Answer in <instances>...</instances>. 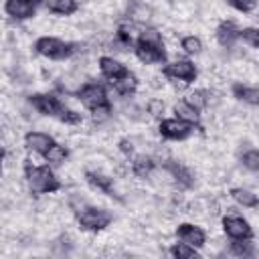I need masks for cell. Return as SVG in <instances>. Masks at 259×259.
Masks as SVG:
<instances>
[{"mask_svg": "<svg viewBox=\"0 0 259 259\" xmlns=\"http://www.w3.org/2000/svg\"><path fill=\"white\" fill-rule=\"evenodd\" d=\"M30 105L42 113V115H51V117H59L61 121L65 123H79L81 121V115L73 109H67L55 95H49V93H34L28 97Z\"/></svg>", "mask_w": 259, "mask_h": 259, "instance_id": "obj_1", "label": "cell"}, {"mask_svg": "<svg viewBox=\"0 0 259 259\" xmlns=\"http://www.w3.org/2000/svg\"><path fill=\"white\" fill-rule=\"evenodd\" d=\"M136 57L142 63H160L166 61V49L162 34L156 28H146L136 42Z\"/></svg>", "mask_w": 259, "mask_h": 259, "instance_id": "obj_2", "label": "cell"}, {"mask_svg": "<svg viewBox=\"0 0 259 259\" xmlns=\"http://www.w3.org/2000/svg\"><path fill=\"white\" fill-rule=\"evenodd\" d=\"M24 176H26L28 186H30L32 192L47 194V192H55V190L61 188L59 178L53 174V170L49 166H32L26 160V164H24Z\"/></svg>", "mask_w": 259, "mask_h": 259, "instance_id": "obj_3", "label": "cell"}, {"mask_svg": "<svg viewBox=\"0 0 259 259\" xmlns=\"http://www.w3.org/2000/svg\"><path fill=\"white\" fill-rule=\"evenodd\" d=\"M77 47H79V45H75V42H65V40L55 38V36H40V38L36 40V45H34L36 53H40V55H45V57H49V59H57V61L71 57V55L77 51Z\"/></svg>", "mask_w": 259, "mask_h": 259, "instance_id": "obj_4", "label": "cell"}, {"mask_svg": "<svg viewBox=\"0 0 259 259\" xmlns=\"http://www.w3.org/2000/svg\"><path fill=\"white\" fill-rule=\"evenodd\" d=\"M111 212L103 210V208H95V206H87L81 212H77V221L81 225V229L85 231H101L111 223Z\"/></svg>", "mask_w": 259, "mask_h": 259, "instance_id": "obj_5", "label": "cell"}, {"mask_svg": "<svg viewBox=\"0 0 259 259\" xmlns=\"http://www.w3.org/2000/svg\"><path fill=\"white\" fill-rule=\"evenodd\" d=\"M164 75L174 79V81H182V83H192L196 79V67L192 61L188 59H180V61H174L170 65L164 67Z\"/></svg>", "mask_w": 259, "mask_h": 259, "instance_id": "obj_6", "label": "cell"}, {"mask_svg": "<svg viewBox=\"0 0 259 259\" xmlns=\"http://www.w3.org/2000/svg\"><path fill=\"white\" fill-rule=\"evenodd\" d=\"M79 99H81V103L87 109H95L99 105H107L109 103L107 101V93H105L103 85H99V83H87V85H83L81 91H79Z\"/></svg>", "mask_w": 259, "mask_h": 259, "instance_id": "obj_7", "label": "cell"}, {"mask_svg": "<svg viewBox=\"0 0 259 259\" xmlns=\"http://www.w3.org/2000/svg\"><path fill=\"white\" fill-rule=\"evenodd\" d=\"M194 125L188 123V121H182V119H164L160 123V134L166 138V140H184L192 134Z\"/></svg>", "mask_w": 259, "mask_h": 259, "instance_id": "obj_8", "label": "cell"}, {"mask_svg": "<svg viewBox=\"0 0 259 259\" xmlns=\"http://www.w3.org/2000/svg\"><path fill=\"white\" fill-rule=\"evenodd\" d=\"M223 229L231 239H251L253 237V229L249 227V223L237 214H227L223 219Z\"/></svg>", "mask_w": 259, "mask_h": 259, "instance_id": "obj_9", "label": "cell"}, {"mask_svg": "<svg viewBox=\"0 0 259 259\" xmlns=\"http://www.w3.org/2000/svg\"><path fill=\"white\" fill-rule=\"evenodd\" d=\"M176 237H178V241L188 243V245H192V247H196V249L202 247L204 241H206L204 231H202L200 227H196V225H190V223H182V225H178V229H176Z\"/></svg>", "mask_w": 259, "mask_h": 259, "instance_id": "obj_10", "label": "cell"}, {"mask_svg": "<svg viewBox=\"0 0 259 259\" xmlns=\"http://www.w3.org/2000/svg\"><path fill=\"white\" fill-rule=\"evenodd\" d=\"M4 10L8 16L16 18V20H26V18H32L36 8H34V2L32 0H6L4 4Z\"/></svg>", "mask_w": 259, "mask_h": 259, "instance_id": "obj_11", "label": "cell"}, {"mask_svg": "<svg viewBox=\"0 0 259 259\" xmlns=\"http://www.w3.org/2000/svg\"><path fill=\"white\" fill-rule=\"evenodd\" d=\"M99 69H101L103 77H107L111 83H115V81H119V79H123V77L130 75V71L125 69V65H121L113 57H101L99 59Z\"/></svg>", "mask_w": 259, "mask_h": 259, "instance_id": "obj_12", "label": "cell"}, {"mask_svg": "<svg viewBox=\"0 0 259 259\" xmlns=\"http://www.w3.org/2000/svg\"><path fill=\"white\" fill-rule=\"evenodd\" d=\"M164 168L172 174V178L176 180L178 186H182V188H190V186L194 184V176H192V172H190L186 166H182L180 162H176V160H166V162H164Z\"/></svg>", "mask_w": 259, "mask_h": 259, "instance_id": "obj_13", "label": "cell"}, {"mask_svg": "<svg viewBox=\"0 0 259 259\" xmlns=\"http://www.w3.org/2000/svg\"><path fill=\"white\" fill-rule=\"evenodd\" d=\"M24 144H26L28 150L38 152V154H45V152L55 144V140H53L49 134H42V132H28V134L24 136Z\"/></svg>", "mask_w": 259, "mask_h": 259, "instance_id": "obj_14", "label": "cell"}, {"mask_svg": "<svg viewBox=\"0 0 259 259\" xmlns=\"http://www.w3.org/2000/svg\"><path fill=\"white\" fill-rule=\"evenodd\" d=\"M85 178H87V182H89L91 186L99 188V190L105 192L107 196H111V198H115V200H121V196L115 192V186H113V180H111V178H107V176H103V174H97V172H85Z\"/></svg>", "mask_w": 259, "mask_h": 259, "instance_id": "obj_15", "label": "cell"}, {"mask_svg": "<svg viewBox=\"0 0 259 259\" xmlns=\"http://www.w3.org/2000/svg\"><path fill=\"white\" fill-rule=\"evenodd\" d=\"M239 34H241V30L237 28V24L233 20H223L219 24V28H217V40L223 47H227V49L235 45V40L239 38Z\"/></svg>", "mask_w": 259, "mask_h": 259, "instance_id": "obj_16", "label": "cell"}, {"mask_svg": "<svg viewBox=\"0 0 259 259\" xmlns=\"http://www.w3.org/2000/svg\"><path fill=\"white\" fill-rule=\"evenodd\" d=\"M127 18L134 22H148L152 18V8L140 0H134L127 6Z\"/></svg>", "mask_w": 259, "mask_h": 259, "instance_id": "obj_17", "label": "cell"}, {"mask_svg": "<svg viewBox=\"0 0 259 259\" xmlns=\"http://www.w3.org/2000/svg\"><path fill=\"white\" fill-rule=\"evenodd\" d=\"M233 95L245 103H251V105H259V89L255 87H249V85H243V83H235L231 87Z\"/></svg>", "mask_w": 259, "mask_h": 259, "instance_id": "obj_18", "label": "cell"}, {"mask_svg": "<svg viewBox=\"0 0 259 259\" xmlns=\"http://www.w3.org/2000/svg\"><path fill=\"white\" fill-rule=\"evenodd\" d=\"M154 168H156V162H154L150 156H136L134 162H132V170H134V174L140 176V178L150 176V174L154 172Z\"/></svg>", "mask_w": 259, "mask_h": 259, "instance_id": "obj_19", "label": "cell"}, {"mask_svg": "<svg viewBox=\"0 0 259 259\" xmlns=\"http://www.w3.org/2000/svg\"><path fill=\"white\" fill-rule=\"evenodd\" d=\"M174 113H176L178 119L188 121V123H192V125H198V111H196L192 105H188L186 99H184V101H178V103L174 105Z\"/></svg>", "mask_w": 259, "mask_h": 259, "instance_id": "obj_20", "label": "cell"}, {"mask_svg": "<svg viewBox=\"0 0 259 259\" xmlns=\"http://www.w3.org/2000/svg\"><path fill=\"white\" fill-rule=\"evenodd\" d=\"M231 196H233L235 202H239V204H243V206H249V208L259 206V198H257L253 192L245 190V188H233V190H231Z\"/></svg>", "mask_w": 259, "mask_h": 259, "instance_id": "obj_21", "label": "cell"}, {"mask_svg": "<svg viewBox=\"0 0 259 259\" xmlns=\"http://www.w3.org/2000/svg\"><path fill=\"white\" fill-rule=\"evenodd\" d=\"M45 160L49 162V164H53V166H59V164H63L65 160H67V156H69V152H67V148L65 146H59V144H53L45 154Z\"/></svg>", "mask_w": 259, "mask_h": 259, "instance_id": "obj_22", "label": "cell"}, {"mask_svg": "<svg viewBox=\"0 0 259 259\" xmlns=\"http://www.w3.org/2000/svg\"><path fill=\"white\" fill-rule=\"evenodd\" d=\"M231 253L237 255V257H253L255 255V245L249 239H233Z\"/></svg>", "mask_w": 259, "mask_h": 259, "instance_id": "obj_23", "label": "cell"}, {"mask_svg": "<svg viewBox=\"0 0 259 259\" xmlns=\"http://www.w3.org/2000/svg\"><path fill=\"white\" fill-rule=\"evenodd\" d=\"M77 8H79L77 0H51L49 2V10L55 14H63V16L73 14Z\"/></svg>", "mask_w": 259, "mask_h": 259, "instance_id": "obj_24", "label": "cell"}, {"mask_svg": "<svg viewBox=\"0 0 259 259\" xmlns=\"http://www.w3.org/2000/svg\"><path fill=\"white\" fill-rule=\"evenodd\" d=\"M170 255L174 257V259H196L198 257V253H196V247H192V245H188V243H176V245H172L170 247Z\"/></svg>", "mask_w": 259, "mask_h": 259, "instance_id": "obj_25", "label": "cell"}, {"mask_svg": "<svg viewBox=\"0 0 259 259\" xmlns=\"http://www.w3.org/2000/svg\"><path fill=\"white\" fill-rule=\"evenodd\" d=\"M208 97H210V93H208V91H204V89H196V91L188 93L186 103H188V105H192L196 111H200V109H204V107H206Z\"/></svg>", "mask_w": 259, "mask_h": 259, "instance_id": "obj_26", "label": "cell"}, {"mask_svg": "<svg viewBox=\"0 0 259 259\" xmlns=\"http://www.w3.org/2000/svg\"><path fill=\"white\" fill-rule=\"evenodd\" d=\"M136 77L130 73L127 77H123V79H119V81H115L113 83V87L117 89V93H121V95H130V93H134V89H136Z\"/></svg>", "mask_w": 259, "mask_h": 259, "instance_id": "obj_27", "label": "cell"}, {"mask_svg": "<svg viewBox=\"0 0 259 259\" xmlns=\"http://www.w3.org/2000/svg\"><path fill=\"white\" fill-rule=\"evenodd\" d=\"M180 47H182L188 55H196V53L202 51V42H200L198 36H184V38L180 40Z\"/></svg>", "mask_w": 259, "mask_h": 259, "instance_id": "obj_28", "label": "cell"}, {"mask_svg": "<svg viewBox=\"0 0 259 259\" xmlns=\"http://www.w3.org/2000/svg\"><path fill=\"white\" fill-rule=\"evenodd\" d=\"M239 38H243L247 45L259 49V28H251V26L249 28H243L241 34H239Z\"/></svg>", "mask_w": 259, "mask_h": 259, "instance_id": "obj_29", "label": "cell"}, {"mask_svg": "<svg viewBox=\"0 0 259 259\" xmlns=\"http://www.w3.org/2000/svg\"><path fill=\"white\" fill-rule=\"evenodd\" d=\"M243 166L249 170H259V150H249L243 154Z\"/></svg>", "mask_w": 259, "mask_h": 259, "instance_id": "obj_30", "label": "cell"}, {"mask_svg": "<svg viewBox=\"0 0 259 259\" xmlns=\"http://www.w3.org/2000/svg\"><path fill=\"white\" fill-rule=\"evenodd\" d=\"M109 113H111V105H109V103H107V105H99V107L91 109V117H93V121H95V123L105 121V119L109 117Z\"/></svg>", "mask_w": 259, "mask_h": 259, "instance_id": "obj_31", "label": "cell"}, {"mask_svg": "<svg viewBox=\"0 0 259 259\" xmlns=\"http://www.w3.org/2000/svg\"><path fill=\"white\" fill-rule=\"evenodd\" d=\"M233 8L241 10V12H251L257 6V0H227Z\"/></svg>", "mask_w": 259, "mask_h": 259, "instance_id": "obj_32", "label": "cell"}, {"mask_svg": "<svg viewBox=\"0 0 259 259\" xmlns=\"http://www.w3.org/2000/svg\"><path fill=\"white\" fill-rule=\"evenodd\" d=\"M115 45H119V47H130L132 45V34L127 32V28H119L117 30V34H115Z\"/></svg>", "mask_w": 259, "mask_h": 259, "instance_id": "obj_33", "label": "cell"}, {"mask_svg": "<svg viewBox=\"0 0 259 259\" xmlns=\"http://www.w3.org/2000/svg\"><path fill=\"white\" fill-rule=\"evenodd\" d=\"M148 113H150L152 117H160V115L164 113V103H162L160 99H152V101L148 103Z\"/></svg>", "mask_w": 259, "mask_h": 259, "instance_id": "obj_34", "label": "cell"}, {"mask_svg": "<svg viewBox=\"0 0 259 259\" xmlns=\"http://www.w3.org/2000/svg\"><path fill=\"white\" fill-rule=\"evenodd\" d=\"M119 150H121L123 154H132V152H134V146H132L130 140H121V142H119Z\"/></svg>", "mask_w": 259, "mask_h": 259, "instance_id": "obj_35", "label": "cell"}, {"mask_svg": "<svg viewBox=\"0 0 259 259\" xmlns=\"http://www.w3.org/2000/svg\"><path fill=\"white\" fill-rule=\"evenodd\" d=\"M32 2H38V0H32Z\"/></svg>", "mask_w": 259, "mask_h": 259, "instance_id": "obj_36", "label": "cell"}]
</instances>
